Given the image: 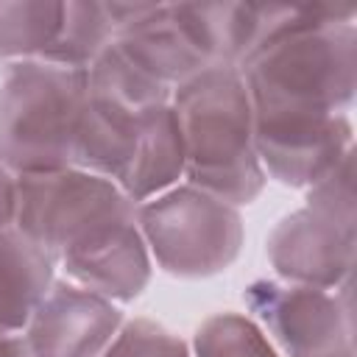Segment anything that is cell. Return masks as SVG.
Segmentation results:
<instances>
[{
  "label": "cell",
  "instance_id": "6da1fadb",
  "mask_svg": "<svg viewBox=\"0 0 357 357\" xmlns=\"http://www.w3.org/2000/svg\"><path fill=\"white\" fill-rule=\"evenodd\" d=\"M14 226L67 273V282L114 304L139 298L151 282L153 262L137 204L98 173L64 167L20 176Z\"/></svg>",
  "mask_w": 357,
  "mask_h": 357
},
{
  "label": "cell",
  "instance_id": "7a4b0ae2",
  "mask_svg": "<svg viewBox=\"0 0 357 357\" xmlns=\"http://www.w3.org/2000/svg\"><path fill=\"white\" fill-rule=\"evenodd\" d=\"M170 92L109 45L86 70L75 167L114 181L134 204L176 187L184 145Z\"/></svg>",
  "mask_w": 357,
  "mask_h": 357
},
{
  "label": "cell",
  "instance_id": "3957f363",
  "mask_svg": "<svg viewBox=\"0 0 357 357\" xmlns=\"http://www.w3.org/2000/svg\"><path fill=\"white\" fill-rule=\"evenodd\" d=\"M354 6H290L240 61L254 117L346 114L357 89Z\"/></svg>",
  "mask_w": 357,
  "mask_h": 357
},
{
  "label": "cell",
  "instance_id": "277c9868",
  "mask_svg": "<svg viewBox=\"0 0 357 357\" xmlns=\"http://www.w3.org/2000/svg\"><path fill=\"white\" fill-rule=\"evenodd\" d=\"M170 103L184 145L187 184L245 206L265 190L254 145V109L237 67H206L173 86Z\"/></svg>",
  "mask_w": 357,
  "mask_h": 357
},
{
  "label": "cell",
  "instance_id": "5b68a950",
  "mask_svg": "<svg viewBox=\"0 0 357 357\" xmlns=\"http://www.w3.org/2000/svg\"><path fill=\"white\" fill-rule=\"evenodd\" d=\"M86 70L45 61L6 64L0 75V165L14 176L75 167Z\"/></svg>",
  "mask_w": 357,
  "mask_h": 357
},
{
  "label": "cell",
  "instance_id": "8992f818",
  "mask_svg": "<svg viewBox=\"0 0 357 357\" xmlns=\"http://www.w3.org/2000/svg\"><path fill=\"white\" fill-rule=\"evenodd\" d=\"M137 223L151 262L176 279H209L240 257V209L192 184H176L137 204Z\"/></svg>",
  "mask_w": 357,
  "mask_h": 357
},
{
  "label": "cell",
  "instance_id": "52a82bcc",
  "mask_svg": "<svg viewBox=\"0 0 357 357\" xmlns=\"http://www.w3.org/2000/svg\"><path fill=\"white\" fill-rule=\"evenodd\" d=\"M243 301L282 357H354L351 282L337 290L257 279Z\"/></svg>",
  "mask_w": 357,
  "mask_h": 357
},
{
  "label": "cell",
  "instance_id": "ba28073f",
  "mask_svg": "<svg viewBox=\"0 0 357 357\" xmlns=\"http://www.w3.org/2000/svg\"><path fill=\"white\" fill-rule=\"evenodd\" d=\"M357 218L307 204L284 215L268 234V262L282 282L337 290L351 282Z\"/></svg>",
  "mask_w": 357,
  "mask_h": 357
},
{
  "label": "cell",
  "instance_id": "9c48e42d",
  "mask_svg": "<svg viewBox=\"0 0 357 357\" xmlns=\"http://www.w3.org/2000/svg\"><path fill=\"white\" fill-rule=\"evenodd\" d=\"M254 145L265 176L307 190L354 151V128L349 114L254 117Z\"/></svg>",
  "mask_w": 357,
  "mask_h": 357
},
{
  "label": "cell",
  "instance_id": "30bf717a",
  "mask_svg": "<svg viewBox=\"0 0 357 357\" xmlns=\"http://www.w3.org/2000/svg\"><path fill=\"white\" fill-rule=\"evenodd\" d=\"M123 310L73 282H53L22 340L31 357H103L123 326Z\"/></svg>",
  "mask_w": 357,
  "mask_h": 357
},
{
  "label": "cell",
  "instance_id": "8fae6325",
  "mask_svg": "<svg viewBox=\"0 0 357 357\" xmlns=\"http://www.w3.org/2000/svg\"><path fill=\"white\" fill-rule=\"evenodd\" d=\"M106 11L112 47L159 84L173 89L209 67L170 3H106Z\"/></svg>",
  "mask_w": 357,
  "mask_h": 357
},
{
  "label": "cell",
  "instance_id": "7c38bea8",
  "mask_svg": "<svg viewBox=\"0 0 357 357\" xmlns=\"http://www.w3.org/2000/svg\"><path fill=\"white\" fill-rule=\"evenodd\" d=\"M53 262L17 226L0 229V335H22L53 287Z\"/></svg>",
  "mask_w": 357,
  "mask_h": 357
},
{
  "label": "cell",
  "instance_id": "4fadbf2b",
  "mask_svg": "<svg viewBox=\"0 0 357 357\" xmlns=\"http://www.w3.org/2000/svg\"><path fill=\"white\" fill-rule=\"evenodd\" d=\"M64 25L59 0H0V59L47 61Z\"/></svg>",
  "mask_w": 357,
  "mask_h": 357
},
{
  "label": "cell",
  "instance_id": "5bb4252c",
  "mask_svg": "<svg viewBox=\"0 0 357 357\" xmlns=\"http://www.w3.org/2000/svg\"><path fill=\"white\" fill-rule=\"evenodd\" d=\"M112 20L106 3L95 0H67L61 36L45 64H59L70 70H89L95 59L112 45Z\"/></svg>",
  "mask_w": 357,
  "mask_h": 357
},
{
  "label": "cell",
  "instance_id": "9a60e30c",
  "mask_svg": "<svg viewBox=\"0 0 357 357\" xmlns=\"http://www.w3.org/2000/svg\"><path fill=\"white\" fill-rule=\"evenodd\" d=\"M192 357H282L245 312H215L192 335Z\"/></svg>",
  "mask_w": 357,
  "mask_h": 357
},
{
  "label": "cell",
  "instance_id": "2e32d148",
  "mask_svg": "<svg viewBox=\"0 0 357 357\" xmlns=\"http://www.w3.org/2000/svg\"><path fill=\"white\" fill-rule=\"evenodd\" d=\"M103 357H192V351L167 326L151 318H131L123 321Z\"/></svg>",
  "mask_w": 357,
  "mask_h": 357
},
{
  "label": "cell",
  "instance_id": "e0dca14e",
  "mask_svg": "<svg viewBox=\"0 0 357 357\" xmlns=\"http://www.w3.org/2000/svg\"><path fill=\"white\" fill-rule=\"evenodd\" d=\"M17 201H20V176L0 165V229H11L17 220Z\"/></svg>",
  "mask_w": 357,
  "mask_h": 357
},
{
  "label": "cell",
  "instance_id": "ac0fdd59",
  "mask_svg": "<svg viewBox=\"0 0 357 357\" xmlns=\"http://www.w3.org/2000/svg\"><path fill=\"white\" fill-rule=\"evenodd\" d=\"M0 357H31L22 335H0Z\"/></svg>",
  "mask_w": 357,
  "mask_h": 357
}]
</instances>
